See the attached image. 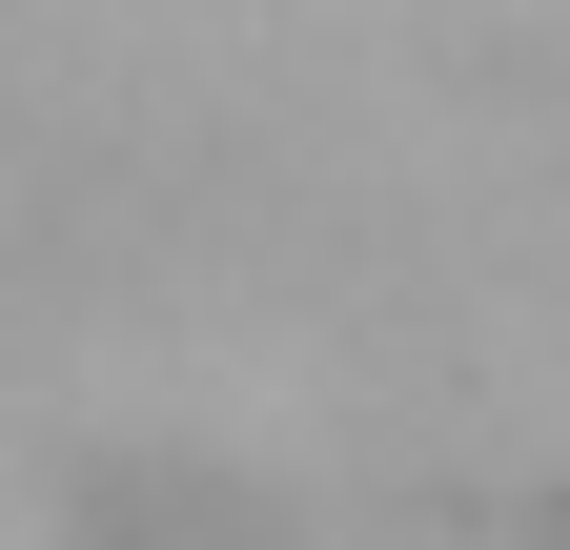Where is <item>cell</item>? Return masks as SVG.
<instances>
[{
    "label": "cell",
    "instance_id": "obj_2",
    "mask_svg": "<svg viewBox=\"0 0 570 550\" xmlns=\"http://www.w3.org/2000/svg\"><path fill=\"white\" fill-rule=\"evenodd\" d=\"M510 550H570V490H530V530H510Z\"/></svg>",
    "mask_w": 570,
    "mask_h": 550
},
{
    "label": "cell",
    "instance_id": "obj_1",
    "mask_svg": "<svg viewBox=\"0 0 570 550\" xmlns=\"http://www.w3.org/2000/svg\"><path fill=\"white\" fill-rule=\"evenodd\" d=\"M61 550H306V510L225 429H82L61 449Z\"/></svg>",
    "mask_w": 570,
    "mask_h": 550
}]
</instances>
